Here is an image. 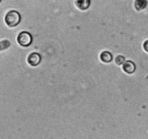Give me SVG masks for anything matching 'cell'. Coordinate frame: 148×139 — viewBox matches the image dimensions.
Returning a JSON list of instances; mask_svg holds the SVG:
<instances>
[{"label": "cell", "mask_w": 148, "mask_h": 139, "mask_svg": "<svg viewBox=\"0 0 148 139\" xmlns=\"http://www.w3.org/2000/svg\"><path fill=\"white\" fill-rule=\"evenodd\" d=\"M123 70L128 74H132L135 71L136 66L132 61H127L123 64Z\"/></svg>", "instance_id": "4"}, {"label": "cell", "mask_w": 148, "mask_h": 139, "mask_svg": "<svg viewBox=\"0 0 148 139\" xmlns=\"http://www.w3.org/2000/svg\"><path fill=\"white\" fill-rule=\"evenodd\" d=\"M17 41L20 46L27 47L31 44L33 39H32V36L30 33L26 31H23L18 35Z\"/></svg>", "instance_id": "2"}, {"label": "cell", "mask_w": 148, "mask_h": 139, "mask_svg": "<svg viewBox=\"0 0 148 139\" xmlns=\"http://www.w3.org/2000/svg\"><path fill=\"white\" fill-rule=\"evenodd\" d=\"M1 0H0V2H1Z\"/></svg>", "instance_id": "11"}, {"label": "cell", "mask_w": 148, "mask_h": 139, "mask_svg": "<svg viewBox=\"0 0 148 139\" xmlns=\"http://www.w3.org/2000/svg\"><path fill=\"white\" fill-rule=\"evenodd\" d=\"M90 0H76L75 5L81 10H86L90 5Z\"/></svg>", "instance_id": "5"}, {"label": "cell", "mask_w": 148, "mask_h": 139, "mask_svg": "<svg viewBox=\"0 0 148 139\" xmlns=\"http://www.w3.org/2000/svg\"><path fill=\"white\" fill-rule=\"evenodd\" d=\"M5 23L9 27H15L20 23L21 17L18 12L15 10H10L7 13L5 16Z\"/></svg>", "instance_id": "1"}, {"label": "cell", "mask_w": 148, "mask_h": 139, "mask_svg": "<svg viewBox=\"0 0 148 139\" xmlns=\"http://www.w3.org/2000/svg\"><path fill=\"white\" fill-rule=\"evenodd\" d=\"M147 5V0H135L134 1V7L137 11H142L146 8Z\"/></svg>", "instance_id": "6"}, {"label": "cell", "mask_w": 148, "mask_h": 139, "mask_svg": "<svg viewBox=\"0 0 148 139\" xmlns=\"http://www.w3.org/2000/svg\"><path fill=\"white\" fill-rule=\"evenodd\" d=\"M41 57L40 54L37 52H33L30 54L27 57V62L30 64L31 66H37L40 64Z\"/></svg>", "instance_id": "3"}, {"label": "cell", "mask_w": 148, "mask_h": 139, "mask_svg": "<svg viewBox=\"0 0 148 139\" xmlns=\"http://www.w3.org/2000/svg\"><path fill=\"white\" fill-rule=\"evenodd\" d=\"M100 58H101V61L105 62V63H109L110 62H111V60L113 59L112 54L109 52H106H106H103L101 54Z\"/></svg>", "instance_id": "7"}, {"label": "cell", "mask_w": 148, "mask_h": 139, "mask_svg": "<svg viewBox=\"0 0 148 139\" xmlns=\"http://www.w3.org/2000/svg\"><path fill=\"white\" fill-rule=\"evenodd\" d=\"M143 47H144L145 50L147 52H148V40L145 42L144 44H143Z\"/></svg>", "instance_id": "10"}, {"label": "cell", "mask_w": 148, "mask_h": 139, "mask_svg": "<svg viewBox=\"0 0 148 139\" xmlns=\"http://www.w3.org/2000/svg\"><path fill=\"white\" fill-rule=\"evenodd\" d=\"M10 46V43L9 41L4 40L0 41V51H4L8 49Z\"/></svg>", "instance_id": "8"}, {"label": "cell", "mask_w": 148, "mask_h": 139, "mask_svg": "<svg viewBox=\"0 0 148 139\" xmlns=\"http://www.w3.org/2000/svg\"><path fill=\"white\" fill-rule=\"evenodd\" d=\"M115 62L118 65H123V64L125 62V58L123 56H121V55H119V56H117L116 57Z\"/></svg>", "instance_id": "9"}]
</instances>
